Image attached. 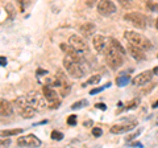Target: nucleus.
Masks as SVG:
<instances>
[{
	"mask_svg": "<svg viewBox=\"0 0 158 148\" xmlns=\"http://www.w3.org/2000/svg\"><path fill=\"white\" fill-rule=\"evenodd\" d=\"M98 12L102 16H111L116 12V6L113 2L110 0H103V2L98 3Z\"/></svg>",
	"mask_w": 158,
	"mask_h": 148,
	"instance_id": "nucleus-10",
	"label": "nucleus"
},
{
	"mask_svg": "<svg viewBox=\"0 0 158 148\" xmlns=\"http://www.w3.org/2000/svg\"><path fill=\"white\" fill-rule=\"evenodd\" d=\"M129 82H131L129 76H120V77L116 78V83H117V86H120V87L127 86Z\"/></svg>",
	"mask_w": 158,
	"mask_h": 148,
	"instance_id": "nucleus-18",
	"label": "nucleus"
},
{
	"mask_svg": "<svg viewBox=\"0 0 158 148\" xmlns=\"http://www.w3.org/2000/svg\"><path fill=\"white\" fill-rule=\"evenodd\" d=\"M100 80H102V77L99 76V74H96V76H92V77L88 78L87 82L83 83V87H86L87 85H96V83L100 82Z\"/></svg>",
	"mask_w": 158,
	"mask_h": 148,
	"instance_id": "nucleus-19",
	"label": "nucleus"
},
{
	"mask_svg": "<svg viewBox=\"0 0 158 148\" xmlns=\"http://www.w3.org/2000/svg\"><path fill=\"white\" fill-rule=\"evenodd\" d=\"M9 143H11V140H9V139H3V140H2V148L8 147Z\"/></svg>",
	"mask_w": 158,
	"mask_h": 148,
	"instance_id": "nucleus-29",
	"label": "nucleus"
},
{
	"mask_svg": "<svg viewBox=\"0 0 158 148\" xmlns=\"http://www.w3.org/2000/svg\"><path fill=\"white\" fill-rule=\"evenodd\" d=\"M95 107L99 108V110H102V111H106V110H107V106L104 105V103H96Z\"/></svg>",
	"mask_w": 158,
	"mask_h": 148,
	"instance_id": "nucleus-28",
	"label": "nucleus"
},
{
	"mask_svg": "<svg viewBox=\"0 0 158 148\" xmlns=\"http://www.w3.org/2000/svg\"><path fill=\"white\" fill-rule=\"evenodd\" d=\"M50 136H52V139L56 140V141H59V140L63 139V134L62 132H59V131H53Z\"/></svg>",
	"mask_w": 158,
	"mask_h": 148,
	"instance_id": "nucleus-23",
	"label": "nucleus"
},
{
	"mask_svg": "<svg viewBox=\"0 0 158 148\" xmlns=\"http://www.w3.org/2000/svg\"><path fill=\"white\" fill-rule=\"evenodd\" d=\"M36 110L34 108H32L31 106H28L25 108H23V110H20V114H21L23 118H25V119H31V118H33L34 115H36Z\"/></svg>",
	"mask_w": 158,
	"mask_h": 148,
	"instance_id": "nucleus-16",
	"label": "nucleus"
},
{
	"mask_svg": "<svg viewBox=\"0 0 158 148\" xmlns=\"http://www.w3.org/2000/svg\"><path fill=\"white\" fill-rule=\"evenodd\" d=\"M69 45H70L82 58H85V60L91 54L90 48H88L86 40L82 36H79V34H73V36H70V38H69Z\"/></svg>",
	"mask_w": 158,
	"mask_h": 148,
	"instance_id": "nucleus-4",
	"label": "nucleus"
},
{
	"mask_svg": "<svg viewBox=\"0 0 158 148\" xmlns=\"http://www.w3.org/2000/svg\"><path fill=\"white\" fill-rule=\"evenodd\" d=\"M108 86H111V83H107V85H104V86H102V87H96V89H92V90L90 91V94L91 95H95V94H98V93H100V91H103L106 87H108Z\"/></svg>",
	"mask_w": 158,
	"mask_h": 148,
	"instance_id": "nucleus-24",
	"label": "nucleus"
},
{
	"mask_svg": "<svg viewBox=\"0 0 158 148\" xmlns=\"http://www.w3.org/2000/svg\"><path fill=\"white\" fill-rule=\"evenodd\" d=\"M25 97H27L28 105L31 106L32 108H34L36 111H44L48 107V102H46L45 97H44L41 93L31 91V93H28Z\"/></svg>",
	"mask_w": 158,
	"mask_h": 148,
	"instance_id": "nucleus-5",
	"label": "nucleus"
},
{
	"mask_svg": "<svg viewBox=\"0 0 158 148\" xmlns=\"http://www.w3.org/2000/svg\"><path fill=\"white\" fill-rule=\"evenodd\" d=\"M44 97H45L48 105L52 108H57L59 106V103H61L59 102V98H58V93L49 85L44 86Z\"/></svg>",
	"mask_w": 158,
	"mask_h": 148,
	"instance_id": "nucleus-8",
	"label": "nucleus"
},
{
	"mask_svg": "<svg viewBox=\"0 0 158 148\" xmlns=\"http://www.w3.org/2000/svg\"><path fill=\"white\" fill-rule=\"evenodd\" d=\"M112 41H113V38L103 36V34H96V36H94V38H92L94 48L100 54H107L110 52V49L112 46Z\"/></svg>",
	"mask_w": 158,
	"mask_h": 148,
	"instance_id": "nucleus-6",
	"label": "nucleus"
},
{
	"mask_svg": "<svg viewBox=\"0 0 158 148\" xmlns=\"http://www.w3.org/2000/svg\"><path fill=\"white\" fill-rule=\"evenodd\" d=\"M146 6H148V8H149V9H152V11L158 12V4L152 3V2H148V3H146Z\"/></svg>",
	"mask_w": 158,
	"mask_h": 148,
	"instance_id": "nucleus-27",
	"label": "nucleus"
},
{
	"mask_svg": "<svg viewBox=\"0 0 158 148\" xmlns=\"http://www.w3.org/2000/svg\"><path fill=\"white\" fill-rule=\"evenodd\" d=\"M87 101L86 99H82V101H79V102H75L74 105L71 106V110H78V108H82L83 106H87Z\"/></svg>",
	"mask_w": 158,
	"mask_h": 148,
	"instance_id": "nucleus-22",
	"label": "nucleus"
},
{
	"mask_svg": "<svg viewBox=\"0 0 158 148\" xmlns=\"http://www.w3.org/2000/svg\"><path fill=\"white\" fill-rule=\"evenodd\" d=\"M63 66H65V70L67 72V74L71 76L73 78H81L86 73L85 61H75L70 57H65L63 58Z\"/></svg>",
	"mask_w": 158,
	"mask_h": 148,
	"instance_id": "nucleus-2",
	"label": "nucleus"
},
{
	"mask_svg": "<svg viewBox=\"0 0 158 148\" xmlns=\"http://www.w3.org/2000/svg\"><path fill=\"white\" fill-rule=\"evenodd\" d=\"M128 50H129V54H131L133 58H135L136 61H144L145 58H146V56L144 54V50L140 49V48H136V46L129 45V46H128Z\"/></svg>",
	"mask_w": 158,
	"mask_h": 148,
	"instance_id": "nucleus-13",
	"label": "nucleus"
},
{
	"mask_svg": "<svg viewBox=\"0 0 158 148\" xmlns=\"http://www.w3.org/2000/svg\"><path fill=\"white\" fill-rule=\"evenodd\" d=\"M138 105H140V99H138V98H135V99L131 101V102L125 106V110H133V108H136Z\"/></svg>",
	"mask_w": 158,
	"mask_h": 148,
	"instance_id": "nucleus-21",
	"label": "nucleus"
},
{
	"mask_svg": "<svg viewBox=\"0 0 158 148\" xmlns=\"http://www.w3.org/2000/svg\"><path fill=\"white\" fill-rule=\"evenodd\" d=\"M12 112H13V107L11 103L6 99H2V102H0V114H2V116H9L12 115Z\"/></svg>",
	"mask_w": 158,
	"mask_h": 148,
	"instance_id": "nucleus-14",
	"label": "nucleus"
},
{
	"mask_svg": "<svg viewBox=\"0 0 158 148\" xmlns=\"http://www.w3.org/2000/svg\"><path fill=\"white\" fill-rule=\"evenodd\" d=\"M15 105L19 107V110H23V108L28 107V101H27V97H19L16 98V101H15Z\"/></svg>",
	"mask_w": 158,
	"mask_h": 148,
	"instance_id": "nucleus-17",
	"label": "nucleus"
},
{
	"mask_svg": "<svg viewBox=\"0 0 158 148\" xmlns=\"http://www.w3.org/2000/svg\"><path fill=\"white\" fill-rule=\"evenodd\" d=\"M79 31H81L82 36L90 37V36H92V34L95 33V25H94L92 23H86V24H83V25L81 27Z\"/></svg>",
	"mask_w": 158,
	"mask_h": 148,
	"instance_id": "nucleus-15",
	"label": "nucleus"
},
{
	"mask_svg": "<svg viewBox=\"0 0 158 148\" xmlns=\"http://www.w3.org/2000/svg\"><path fill=\"white\" fill-rule=\"evenodd\" d=\"M124 20L140 29L146 28V23H148L146 16L140 12H128L124 16Z\"/></svg>",
	"mask_w": 158,
	"mask_h": 148,
	"instance_id": "nucleus-7",
	"label": "nucleus"
},
{
	"mask_svg": "<svg viewBox=\"0 0 158 148\" xmlns=\"http://www.w3.org/2000/svg\"><path fill=\"white\" fill-rule=\"evenodd\" d=\"M153 72H154V76H156V74H158V67H156V69H154V70H153Z\"/></svg>",
	"mask_w": 158,
	"mask_h": 148,
	"instance_id": "nucleus-34",
	"label": "nucleus"
},
{
	"mask_svg": "<svg viewBox=\"0 0 158 148\" xmlns=\"http://www.w3.org/2000/svg\"><path fill=\"white\" fill-rule=\"evenodd\" d=\"M124 37H125V40L129 42V45L140 48L142 50H148V49L152 48V42L141 33H137L135 31H127L124 33Z\"/></svg>",
	"mask_w": 158,
	"mask_h": 148,
	"instance_id": "nucleus-3",
	"label": "nucleus"
},
{
	"mask_svg": "<svg viewBox=\"0 0 158 148\" xmlns=\"http://www.w3.org/2000/svg\"><path fill=\"white\" fill-rule=\"evenodd\" d=\"M23 132V128H13V130H6L2 131V136H12V135H19Z\"/></svg>",
	"mask_w": 158,
	"mask_h": 148,
	"instance_id": "nucleus-20",
	"label": "nucleus"
},
{
	"mask_svg": "<svg viewBox=\"0 0 158 148\" xmlns=\"http://www.w3.org/2000/svg\"><path fill=\"white\" fill-rule=\"evenodd\" d=\"M102 134H103L102 128H99V127H94V128H92V135L95 136V137H99V136H102Z\"/></svg>",
	"mask_w": 158,
	"mask_h": 148,
	"instance_id": "nucleus-26",
	"label": "nucleus"
},
{
	"mask_svg": "<svg viewBox=\"0 0 158 148\" xmlns=\"http://www.w3.org/2000/svg\"><path fill=\"white\" fill-rule=\"evenodd\" d=\"M85 124H86V126H91V124H92V120H90V122H86Z\"/></svg>",
	"mask_w": 158,
	"mask_h": 148,
	"instance_id": "nucleus-33",
	"label": "nucleus"
},
{
	"mask_svg": "<svg viewBox=\"0 0 158 148\" xmlns=\"http://www.w3.org/2000/svg\"><path fill=\"white\" fill-rule=\"evenodd\" d=\"M17 144L20 147H28V148H37L41 146V140L38 139L36 135L29 134L25 136H21L17 139Z\"/></svg>",
	"mask_w": 158,
	"mask_h": 148,
	"instance_id": "nucleus-9",
	"label": "nucleus"
},
{
	"mask_svg": "<svg viewBox=\"0 0 158 148\" xmlns=\"http://www.w3.org/2000/svg\"><path fill=\"white\" fill-rule=\"evenodd\" d=\"M124 58H125V50H124V48L121 46V44H118V41L113 40L110 52L106 54L107 65L110 66L112 70H116V69H118V67L123 65V62H124Z\"/></svg>",
	"mask_w": 158,
	"mask_h": 148,
	"instance_id": "nucleus-1",
	"label": "nucleus"
},
{
	"mask_svg": "<svg viewBox=\"0 0 158 148\" xmlns=\"http://www.w3.org/2000/svg\"><path fill=\"white\" fill-rule=\"evenodd\" d=\"M136 124H137L136 122H133V123H125V124H115V126L111 127L110 131L112 132V134H116V135H118V134H125V132L133 130V128L136 127Z\"/></svg>",
	"mask_w": 158,
	"mask_h": 148,
	"instance_id": "nucleus-12",
	"label": "nucleus"
},
{
	"mask_svg": "<svg viewBox=\"0 0 158 148\" xmlns=\"http://www.w3.org/2000/svg\"><path fill=\"white\" fill-rule=\"evenodd\" d=\"M156 28L158 29V19H157V20H156Z\"/></svg>",
	"mask_w": 158,
	"mask_h": 148,
	"instance_id": "nucleus-35",
	"label": "nucleus"
},
{
	"mask_svg": "<svg viewBox=\"0 0 158 148\" xmlns=\"http://www.w3.org/2000/svg\"><path fill=\"white\" fill-rule=\"evenodd\" d=\"M67 124L70 126H75L77 124V115H70L67 118Z\"/></svg>",
	"mask_w": 158,
	"mask_h": 148,
	"instance_id": "nucleus-25",
	"label": "nucleus"
},
{
	"mask_svg": "<svg viewBox=\"0 0 158 148\" xmlns=\"http://www.w3.org/2000/svg\"><path fill=\"white\" fill-rule=\"evenodd\" d=\"M132 146H135V147H142L141 143H132Z\"/></svg>",
	"mask_w": 158,
	"mask_h": 148,
	"instance_id": "nucleus-31",
	"label": "nucleus"
},
{
	"mask_svg": "<svg viewBox=\"0 0 158 148\" xmlns=\"http://www.w3.org/2000/svg\"><path fill=\"white\" fill-rule=\"evenodd\" d=\"M153 108H156V107H158V101L157 102H154V103H153V106H152Z\"/></svg>",
	"mask_w": 158,
	"mask_h": 148,
	"instance_id": "nucleus-32",
	"label": "nucleus"
},
{
	"mask_svg": "<svg viewBox=\"0 0 158 148\" xmlns=\"http://www.w3.org/2000/svg\"><path fill=\"white\" fill-rule=\"evenodd\" d=\"M0 63H2V66H6L7 65V58L6 57H0Z\"/></svg>",
	"mask_w": 158,
	"mask_h": 148,
	"instance_id": "nucleus-30",
	"label": "nucleus"
},
{
	"mask_svg": "<svg viewBox=\"0 0 158 148\" xmlns=\"http://www.w3.org/2000/svg\"><path fill=\"white\" fill-rule=\"evenodd\" d=\"M153 76H154V72L153 70H145L140 74H137V76L132 80V83L135 86H145L146 83H149L152 81Z\"/></svg>",
	"mask_w": 158,
	"mask_h": 148,
	"instance_id": "nucleus-11",
	"label": "nucleus"
}]
</instances>
